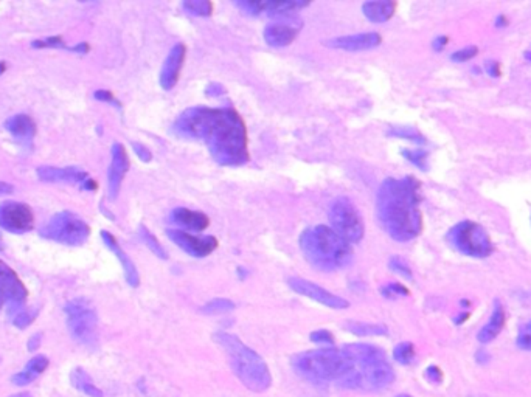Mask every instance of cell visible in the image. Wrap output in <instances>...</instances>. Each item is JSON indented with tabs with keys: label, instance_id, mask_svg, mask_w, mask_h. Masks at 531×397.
I'll use <instances>...</instances> for the list:
<instances>
[{
	"label": "cell",
	"instance_id": "obj_49",
	"mask_svg": "<svg viewBox=\"0 0 531 397\" xmlns=\"http://www.w3.org/2000/svg\"><path fill=\"white\" fill-rule=\"evenodd\" d=\"M496 25H497V27H505V25H506L505 17L503 16H499L497 21H496Z\"/></svg>",
	"mask_w": 531,
	"mask_h": 397
},
{
	"label": "cell",
	"instance_id": "obj_30",
	"mask_svg": "<svg viewBox=\"0 0 531 397\" xmlns=\"http://www.w3.org/2000/svg\"><path fill=\"white\" fill-rule=\"evenodd\" d=\"M233 309H234V303L232 300H227V298H214V300L207 303L206 306L201 309V312L206 315H218V314L232 312Z\"/></svg>",
	"mask_w": 531,
	"mask_h": 397
},
{
	"label": "cell",
	"instance_id": "obj_8",
	"mask_svg": "<svg viewBox=\"0 0 531 397\" xmlns=\"http://www.w3.org/2000/svg\"><path fill=\"white\" fill-rule=\"evenodd\" d=\"M67 327L77 341L86 346H95L98 338V318L94 307L84 298L72 300L64 309Z\"/></svg>",
	"mask_w": 531,
	"mask_h": 397
},
{
	"label": "cell",
	"instance_id": "obj_18",
	"mask_svg": "<svg viewBox=\"0 0 531 397\" xmlns=\"http://www.w3.org/2000/svg\"><path fill=\"white\" fill-rule=\"evenodd\" d=\"M301 28V22H277L270 23L264 28V41L269 43L270 47H288L289 43H292L295 37H297L299 31Z\"/></svg>",
	"mask_w": 531,
	"mask_h": 397
},
{
	"label": "cell",
	"instance_id": "obj_37",
	"mask_svg": "<svg viewBox=\"0 0 531 397\" xmlns=\"http://www.w3.org/2000/svg\"><path fill=\"white\" fill-rule=\"evenodd\" d=\"M382 295L385 298H394V296H403V295H409V290H407L404 285H401L398 283H392L387 284L382 287Z\"/></svg>",
	"mask_w": 531,
	"mask_h": 397
},
{
	"label": "cell",
	"instance_id": "obj_16",
	"mask_svg": "<svg viewBox=\"0 0 531 397\" xmlns=\"http://www.w3.org/2000/svg\"><path fill=\"white\" fill-rule=\"evenodd\" d=\"M382 41L381 34L378 33H359L351 36H339L326 41L325 45L337 50H345V52H363L378 47Z\"/></svg>",
	"mask_w": 531,
	"mask_h": 397
},
{
	"label": "cell",
	"instance_id": "obj_31",
	"mask_svg": "<svg viewBox=\"0 0 531 397\" xmlns=\"http://www.w3.org/2000/svg\"><path fill=\"white\" fill-rule=\"evenodd\" d=\"M388 135L397 136V139H404V140H409V141H413V143H418V145H424V143H425V139H424L421 134L418 132L417 129L407 128V126L392 128L390 130H388Z\"/></svg>",
	"mask_w": 531,
	"mask_h": 397
},
{
	"label": "cell",
	"instance_id": "obj_55",
	"mask_svg": "<svg viewBox=\"0 0 531 397\" xmlns=\"http://www.w3.org/2000/svg\"><path fill=\"white\" fill-rule=\"evenodd\" d=\"M525 56H527V58H528V59H531V53H527V54H525Z\"/></svg>",
	"mask_w": 531,
	"mask_h": 397
},
{
	"label": "cell",
	"instance_id": "obj_17",
	"mask_svg": "<svg viewBox=\"0 0 531 397\" xmlns=\"http://www.w3.org/2000/svg\"><path fill=\"white\" fill-rule=\"evenodd\" d=\"M38 177L42 182L48 183H78L83 185L89 179V174L78 167H54V166H39L36 170Z\"/></svg>",
	"mask_w": 531,
	"mask_h": 397
},
{
	"label": "cell",
	"instance_id": "obj_4",
	"mask_svg": "<svg viewBox=\"0 0 531 397\" xmlns=\"http://www.w3.org/2000/svg\"><path fill=\"white\" fill-rule=\"evenodd\" d=\"M214 340L224 347L230 357L232 369L247 389L253 393H263L272 385V376L264 360L246 346L237 335L228 332L214 334Z\"/></svg>",
	"mask_w": 531,
	"mask_h": 397
},
{
	"label": "cell",
	"instance_id": "obj_7",
	"mask_svg": "<svg viewBox=\"0 0 531 397\" xmlns=\"http://www.w3.org/2000/svg\"><path fill=\"white\" fill-rule=\"evenodd\" d=\"M448 241L455 250L472 258H488L494 252L492 242L486 230L477 222L465 221L449 230Z\"/></svg>",
	"mask_w": 531,
	"mask_h": 397
},
{
	"label": "cell",
	"instance_id": "obj_32",
	"mask_svg": "<svg viewBox=\"0 0 531 397\" xmlns=\"http://www.w3.org/2000/svg\"><path fill=\"white\" fill-rule=\"evenodd\" d=\"M403 155L412 165H415L421 171H428L429 154L425 149H405V151H403Z\"/></svg>",
	"mask_w": 531,
	"mask_h": 397
},
{
	"label": "cell",
	"instance_id": "obj_27",
	"mask_svg": "<svg viewBox=\"0 0 531 397\" xmlns=\"http://www.w3.org/2000/svg\"><path fill=\"white\" fill-rule=\"evenodd\" d=\"M345 329L348 332L359 335V337H374V335H387V327L384 325H374V323H362V321H347Z\"/></svg>",
	"mask_w": 531,
	"mask_h": 397
},
{
	"label": "cell",
	"instance_id": "obj_15",
	"mask_svg": "<svg viewBox=\"0 0 531 397\" xmlns=\"http://www.w3.org/2000/svg\"><path fill=\"white\" fill-rule=\"evenodd\" d=\"M185 54H187V48H185L183 43H176V45L170 50L168 56L165 58L162 70H160V85H162V89L171 90L172 87L177 84L185 61Z\"/></svg>",
	"mask_w": 531,
	"mask_h": 397
},
{
	"label": "cell",
	"instance_id": "obj_23",
	"mask_svg": "<svg viewBox=\"0 0 531 397\" xmlns=\"http://www.w3.org/2000/svg\"><path fill=\"white\" fill-rule=\"evenodd\" d=\"M503 325H505V309L502 304H500V301H496L494 303V310L490 321H488V325L479 332L477 338L480 343H490V341H492L500 334V331H502Z\"/></svg>",
	"mask_w": 531,
	"mask_h": 397
},
{
	"label": "cell",
	"instance_id": "obj_5",
	"mask_svg": "<svg viewBox=\"0 0 531 397\" xmlns=\"http://www.w3.org/2000/svg\"><path fill=\"white\" fill-rule=\"evenodd\" d=\"M294 369L301 377L311 382L341 380L354 369V362L348 352L339 347H320V349L301 352L292 358Z\"/></svg>",
	"mask_w": 531,
	"mask_h": 397
},
{
	"label": "cell",
	"instance_id": "obj_3",
	"mask_svg": "<svg viewBox=\"0 0 531 397\" xmlns=\"http://www.w3.org/2000/svg\"><path fill=\"white\" fill-rule=\"evenodd\" d=\"M300 247L310 264L323 272L343 269L353 259L348 242L326 225L306 228L300 236Z\"/></svg>",
	"mask_w": 531,
	"mask_h": 397
},
{
	"label": "cell",
	"instance_id": "obj_25",
	"mask_svg": "<svg viewBox=\"0 0 531 397\" xmlns=\"http://www.w3.org/2000/svg\"><path fill=\"white\" fill-rule=\"evenodd\" d=\"M397 10V3L390 2V0H382V2H367L362 5L363 16H365L370 22L382 23L387 22L394 14Z\"/></svg>",
	"mask_w": 531,
	"mask_h": 397
},
{
	"label": "cell",
	"instance_id": "obj_39",
	"mask_svg": "<svg viewBox=\"0 0 531 397\" xmlns=\"http://www.w3.org/2000/svg\"><path fill=\"white\" fill-rule=\"evenodd\" d=\"M311 341L319 345H332L334 343V337L330 331H325V329H320V331H316L311 334Z\"/></svg>",
	"mask_w": 531,
	"mask_h": 397
},
{
	"label": "cell",
	"instance_id": "obj_41",
	"mask_svg": "<svg viewBox=\"0 0 531 397\" xmlns=\"http://www.w3.org/2000/svg\"><path fill=\"white\" fill-rule=\"evenodd\" d=\"M94 96H95V99H98V101L109 103V104L115 105V108L121 109V104L119 103V99H117L109 90H97V92L94 93Z\"/></svg>",
	"mask_w": 531,
	"mask_h": 397
},
{
	"label": "cell",
	"instance_id": "obj_42",
	"mask_svg": "<svg viewBox=\"0 0 531 397\" xmlns=\"http://www.w3.org/2000/svg\"><path fill=\"white\" fill-rule=\"evenodd\" d=\"M425 377H428V380H430L432 383H440L443 380V372L438 366H429V368L425 369Z\"/></svg>",
	"mask_w": 531,
	"mask_h": 397
},
{
	"label": "cell",
	"instance_id": "obj_35",
	"mask_svg": "<svg viewBox=\"0 0 531 397\" xmlns=\"http://www.w3.org/2000/svg\"><path fill=\"white\" fill-rule=\"evenodd\" d=\"M388 267H390L393 272H397L398 275L404 276L407 279H412V270H410V267L405 264L404 259H401L398 256H393L390 259V263H388Z\"/></svg>",
	"mask_w": 531,
	"mask_h": 397
},
{
	"label": "cell",
	"instance_id": "obj_50",
	"mask_svg": "<svg viewBox=\"0 0 531 397\" xmlns=\"http://www.w3.org/2000/svg\"><path fill=\"white\" fill-rule=\"evenodd\" d=\"M5 68H7V65H5V62H0V74L5 72Z\"/></svg>",
	"mask_w": 531,
	"mask_h": 397
},
{
	"label": "cell",
	"instance_id": "obj_36",
	"mask_svg": "<svg viewBox=\"0 0 531 397\" xmlns=\"http://www.w3.org/2000/svg\"><path fill=\"white\" fill-rule=\"evenodd\" d=\"M32 47L34 48H44V47H52V48H66L63 37L61 36H52V37H46L42 41H34L32 42Z\"/></svg>",
	"mask_w": 531,
	"mask_h": 397
},
{
	"label": "cell",
	"instance_id": "obj_10",
	"mask_svg": "<svg viewBox=\"0 0 531 397\" xmlns=\"http://www.w3.org/2000/svg\"><path fill=\"white\" fill-rule=\"evenodd\" d=\"M34 214L27 203L7 201L0 203V228L10 233L23 234L33 230Z\"/></svg>",
	"mask_w": 531,
	"mask_h": 397
},
{
	"label": "cell",
	"instance_id": "obj_54",
	"mask_svg": "<svg viewBox=\"0 0 531 397\" xmlns=\"http://www.w3.org/2000/svg\"><path fill=\"white\" fill-rule=\"evenodd\" d=\"M398 397H412V396H409V394H399Z\"/></svg>",
	"mask_w": 531,
	"mask_h": 397
},
{
	"label": "cell",
	"instance_id": "obj_28",
	"mask_svg": "<svg viewBox=\"0 0 531 397\" xmlns=\"http://www.w3.org/2000/svg\"><path fill=\"white\" fill-rule=\"evenodd\" d=\"M139 236H140V239L145 242V245H146L148 248H150V250H151L154 254H156L157 258L163 259V261H165V259H168V253H166V250L163 248V245L160 244L159 239L150 232V230H148L146 225H143V223H141V225L139 227Z\"/></svg>",
	"mask_w": 531,
	"mask_h": 397
},
{
	"label": "cell",
	"instance_id": "obj_9",
	"mask_svg": "<svg viewBox=\"0 0 531 397\" xmlns=\"http://www.w3.org/2000/svg\"><path fill=\"white\" fill-rule=\"evenodd\" d=\"M331 228L348 244H356L363 238V221L356 205L348 197H337L330 208Z\"/></svg>",
	"mask_w": 531,
	"mask_h": 397
},
{
	"label": "cell",
	"instance_id": "obj_11",
	"mask_svg": "<svg viewBox=\"0 0 531 397\" xmlns=\"http://www.w3.org/2000/svg\"><path fill=\"white\" fill-rule=\"evenodd\" d=\"M28 292L14 270L0 261V309L8 304L10 312H16L26 303Z\"/></svg>",
	"mask_w": 531,
	"mask_h": 397
},
{
	"label": "cell",
	"instance_id": "obj_34",
	"mask_svg": "<svg viewBox=\"0 0 531 397\" xmlns=\"http://www.w3.org/2000/svg\"><path fill=\"white\" fill-rule=\"evenodd\" d=\"M38 314H39L38 309L22 310V312H19V314L14 316L13 325L16 327H19V329H26V327H28L36 320V316H38Z\"/></svg>",
	"mask_w": 531,
	"mask_h": 397
},
{
	"label": "cell",
	"instance_id": "obj_13",
	"mask_svg": "<svg viewBox=\"0 0 531 397\" xmlns=\"http://www.w3.org/2000/svg\"><path fill=\"white\" fill-rule=\"evenodd\" d=\"M288 284L294 292H297V294L310 298V300H312V301H317L320 304H323V306H326V307L347 309L350 306V303L347 300H343V298L331 294V292H328L323 287H320V285L316 283L308 281V279L292 276V278L288 279Z\"/></svg>",
	"mask_w": 531,
	"mask_h": 397
},
{
	"label": "cell",
	"instance_id": "obj_12",
	"mask_svg": "<svg viewBox=\"0 0 531 397\" xmlns=\"http://www.w3.org/2000/svg\"><path fill=\"white\" fill-rule=\"evenodd\" d=\"M166 234L179 248L194 258H206L218 247L214 236H193L182 230H166Z\"/></svg>",
	"mask_w": 531,
	"mask_h": 397
},
{
	"label": "cell",
	"instance_id": "obj_26",
	"mask_svg": "<svg viewBox=\"0 0 531 397\" xmlns=\"http://www.w3.org/2000/svg\"><path fill=\"white\" fill-rule=\"evenodd\" d=\"M70 382H72L73 387H75L78 391H81V393L86 396L103 397V391L98 388L94 382H92L90 376L81 368H77V369L72 371Z\"/></svg>",
	"mask_w": 531,
	"mask_h": 397
},
{
	"label": "cell",
	"instance_id": "obj_53",
	"mask_svg": "<svg viewBox=\"0 0 531 397\" xmlns=\"http://www.w3.org/2000/svg\"><path fill=\"white\" fill-rule=\"evenodd\" d=\"M13 397H32L30 394H17V396H13Z\"/></svg>",
	"mask_w": 531,
	"mask_h": 397
},
{
	"label": "cell",
	"instance_id": "obj_51",
	"mask_svg": "<svg viewBox=\"0 0 531 397\" xmlns=\"http://www.w3.org/2000/svg\"><path fill=\"white\" fill-rule=\"evenodd\" d=\"M525 331H527L528 334H531V321L527 325V327H525Z\"/></svg>",
	"mask_w": 531,
	"mask_h": 397
},
{
	"label": "cell",
	"instance_id": "obj_21",
	"mask_svg": "<svg viewBox=\"0 0 531 397\" xmlns=\"http://www.w3.org/2000/svg\"><path fill=\"white\" fill-rule=\"evenodd\" d=\"M5 129L22 143H30L36 135V124L28 115H14L5 121Z\"/></svg>",
	"mask_w": 531,
	"mask_h": 397
},
{
	"label": "cell",
	"instance_id": "obj_1",
	"mask_svg": "<svg viewBox=\"0 0 531 397\" xmlns=\"http://www.w3.org/2000/svg\"><path fill=\"white\" fill-rule=\"evenodd\" d=\"M174 132L206 141L212 157L222 166H241L249 161L246 124L232 108L196 105L187 109L176 120Z\"/></svg>",
	"mask_w": 531,
	"mask_h": 397
},
{
	"label": "cell",
	"instance_id": "obj_19",
	"mask_svg": "<svg viewBox=\"0 0 531 397\" xmlns=\"http://www.w3.org/2000/svg\"><path fill=\"white\" fill-rule=\"evenodd\" d=\"M101 239L104 244H106V247L109 248L110 252H112L117 258H119L120 264L123 267V270H125V278L128 284L131 285V287H139L140 284V275H139V270L137 267H135V264L132 263V259L128 256V254L121 250V247L119 245V242H117V239L114 238L112 234H110L109 232H106V230H103L101 232Z\"/></svg>",
	"mask_w": 531,
	"mask_h": 397
},
{
	"label": "cell",
	"instance_id": "obj_44",
	"mask_svg": "<svg viewBox=\"0 0 531 397\" xmlns=\"http://www.w3.org/2000/svg\"><path fill=\"white\" fill-rule=\"evenodd\" d=\"M448 36H438L434 39V42H432V47H434L435 52H441V50L448 45Z\"/></svg>",
	"mask_w": 531,
	"mask_h": 397
},
{
	"label": "cell",
	"instance_id": "obj_43",
	"mask_svg": "<svg viewBox=\"0 0 531 397\" xmlns=\"http://www.w3.org/2000/svg\"><path fill=\"white\" fill-rule=\"evenodd\" d=\"M517 346H519V347H522V349L531 351V334L523 332V334L519 335V338H517Z\"/></svg>",
	"mask_w": 531,
	"mask_h": 397
},
{
	"label": "cell",
	"instance_id": "obj_22",
	"mask_svg": "<svg viewBox=\"0 0 531 397\" xmlns=\"http://www.w3.org/2000/svg\"><path fill=\"white\" fill-rule=\"evenodd\" d=\"M48 363L50 362H48L46 356H36L30 360L26 368L11 377V382L17 385V387H26V385L36 380L48 368Z\"/></svg>",
	"mask_w": 531,
	"mask_h": 397
},
{
	"label": "cell",
	"instance_id": "obj_52",
	"mask_svg": "<svg viewBox=\"0 0 531 397\" xmlns=\"http://www.w3.org/2000/svg\"><path fill=\"white\" fill-rule=\"evenodd\" d=\"M3 250V241H2V234H0V252Z\"/></svg>",
	"mask_w": 531,
	"mask_h": 397
},
{
	"label": "cell",
	"instance_id": "obj_46",
	"mask_svg": "<svg viewBox=\"0 0 531 397\" xmlns=\"http://www.w3.org/2000/svg\"><path fill=\"white\" fill-rule=\"evenodd\" d=\"M39 345H41V334L33 335V337L30 338V341H28V349H30V351L38 349Z\"/></svg>",
	"mask_w": 531,
	"mask_h": 397
},
{
	"label": "cell",
	"instance_id": "obj_20",
	"mask_svg": "<svg viewBox=\"0 0 531 397\" xmlns=\"http://www.w3.org/2000/svg\"><path fill=\"white\" fill-rule=\"evenodd\" d=\"M171 221L188 232H202L210 223L207 214L188 208H176L171 214Z\"/></svg>",
	"mask_w": 531,
	"mask_h": 397
},
{
	"label": "cell",
	"instance_id": "obj_45",
	"mask_svg": "<svg viewBox=\"0 0 531 397\" xmlns=\"http://www.w3.org/2000/svg\"><path fill=\"white\" fill-rule=\"evenodd\" d=\"M486 72H488V74H491L492 78L500 77V65H499V62H494V61L488 62V64H486Z\"/></svg>",
	"mask_w": 531,
	"mask_h": 397
},
{
	"label": "cell",
	"instance_id": "obj_40",
	"mask_svg": "<svg viewBox=\"0 0 531 397\" xmlns=\"http://www.w3.org/2000/svg\"><path fill=\"white\" fill-rule=\"evenodd\" d=\"M132 149H134L135 155H137V157H139L141 161H145V163H150V161L152 160V154H151V151H150V149H148L145 145H141V143L134 141V143H132Z\"/></svg>",
	"mask_w": 531,
	"mask_h": 397
},
{
	"label": "cell",
	"instance_id": "obj_48",
	"mask_svg": "<svg viewBox=\"0 0 531 397\" xmlns=\"http://www.w3.org/2000/svg\"><path fill=\"white\" fill-rule=\"evenodd\" d=\"M70 52H75V53H88L89 52V45H88V43H78V45L77 47H73V48H70Z\"/></svg>",
	"mask_w": 531,
	"mask_h": 397
},
{
	"label": "cell",
	"instance_id": "obj_29",
	"mask_svg": "<svg viewBox=\"0 0 531 397\" xmlns=\"http://www.w3.org/2000/svg\"><path fill=\"white\" fill-rule=\"evenodd\" d=\"M182 8L191 16L208 17L213 12V3L208 0H185Z\"/></svg>",
	"mask_w": 531,
	"mask_h": 397
},
{
	"label": "cell",
	"instance_id": "obj_6",
	"mask_svg": "<svg viewBox=\"0 0 531 397\" xmlns=\"http://www.w3.org/2000/svg\"><path fill=\"white\" fill-rule=\"evenodd\" d=\"M39 234L44 239L54 241L58 244L79 247L89 239L90 228L81 217L73 214L72 211H61L39 230Z\"/></svg>",
	"mask_w": 531,
	"mask_h": 397
},
{
	"label": "cell",
	"instance_id": "obj_24",
	"mask_svg": "<svg viewBox=\"0 0 531 397\" xmlns=\"http://www.w3.org/2000/svg\"><path fill=\"white\" fill-rule=\"evenodd\" d=\"M308 2L301 0H261L259 2V14L266 12L269 16H286L289 12H294L300 8H305Z\"/></svg>",
	"mask_w": 531,
	"mask_h": 397
},
{
	"label": "cell",
	"instance_id": "obj_33",
	"mask_svg": "<svg viewBox=\"0 0 531 397\" xmlns=\"http://www.w3.org/2000/svg\"><path fill=\"white\" fill-rule=\"evenodd\" d=\"M393 357L401 365H409V363H412L413 357H415V346L409 343V341L399 343L393 349Z\"/></svg>",
	"mask_w": 531,
	"mask_h": 397
},
{
	"label": "cell",
	"instance_id": "obj_38",
	"mask_svg": "<svg viewBox=\"0 0 531 397\" xmlns=\"http://www.w3.org/2000/svg\"><path fill=\"white\" fill-rule=\"evenodd\" d=\"M477 47H466V48H461V50H457L455 53L450 54V59L455 61V62H465V61H469L472 59L475 54H477Z\"/></svg>",
	"mask_w": 531,
	"mask_h": 397
},
{
	"label": "cell",
	"instance_id": "obj_47",
	"mask_svg": "<svg viewBox=\"0 0 531 397\" xmlns=\"http://www.w3.org/2000/svg\"><path fill=\"white\" fill-rule=\"evenodd\" d=\"M14 191L13 186H11L10 183H5V182H0V196H8L11 194V192Z\"/></svg>",
	"mask_w": 531,
	"mask_h": 397
},
{
	"label": "cell",
	"instance_id": "obj_2",
	"mask_svg": "<svg viewBox=\"0 0 531 397\" xmlns=\"http://www.w3.org/2000/svg\"><path fill=\"white\" fill-rule=\"evenodd\" d=\"M419 183L413 177L385 179L376 197V214L392 239L407 242L423 230Z\"/></svg>",
	"mask_w": 531,
	"mask_h": 397
},
{
	"label": "cell",
	"instance_id": "obj_14",
	"mask_svg": "<svg viewBox=\"0 0 531 397\" xmlns=\"http://www.w3.org/2000/svg\"><path fill=\"white\" fill-rule=\"evenodd\" d=\"M129 171V157L125 146L121 143H114L112 145V161H110L108 171V182H109V197L115 201L119 197L120 186L125 174Z\"/></svg>",
	"mask_w": 531,
	"mask_h": 397
}]
</instances>
